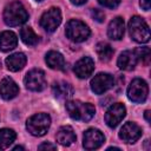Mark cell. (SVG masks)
<instances>
[{
  "label": "cell",
  "instance_id": "18",
  "mask_svg": "<svg viewBox=\"0 0 151 151\" xmlns=\"http://www.w3.org/2000/svg\"><path fill=\"white\" fill-rule=\"evenodd\" d=\"M18 45V38L12 31H4L0 33V51L8 52L15 48Z\"/></svg>",
  "mask_w": 151,
  "mask_h": 151
},
{
  "label": "cell",
  "instance_id": "25",
  "mask_svg": "<svg viewBox=\"0 0 151 151\" xmlns=\"http://www.w3.org/2000/svg\"><path fill=\"white\" fill-rule=\"evenodd\" d=\"M134 53L138 58V60H142L145 65H149L150 63V58H151V51L149 47H138L134 50Z\"/></svg>",
  "mask_w": 151,
  "mask_h": 151
},
{
  "label": "cell",
  "instance_id": "26",
  "mask_svg": "<svg viewBox=\"0 0 151 151\" xmlns=\"http://www.w3.org/2000/svg\"><path fill=\"white\" fill-rule=\"evenodd\" d=\"M91 15H92V18H93L94 20H97L98 22H103L104 19H105L104 12L100 11V9H98V8H93L92 12H91Z\"/></svg>",
  "mask_w": 151,
  "mask_h": 151
},
{
  "label": "cell",
  "instance_id": "4",
  "mask_svg": "<svg viewBox=\"0 0 151 151\" xmlns=\"http://www.w3.org/2000/svg\"><path fill=\"white\" fill-rule=\"evenodd\" d=\"M51 125V117L47 113H35L32 117H29L26 122V129L27 131L37 137L44 136Z\"/></svg>",
  "mask_w": 151,
  "mask_h": 151
},
{
  "label": "cell",
  "instance_id": "33",
  "mask_svg": "<svg viewBox=\"0 0 151 151\" xmlns=\"http://www.w3.org/2000/svg\"><path fill=\"white\" fill-rule=\"evenodd\" d=\"M37 1H41V0H37Z\"/></svg>",
  "mask_w": 151,
  "mask_h": 151
},
{
  "label": "cell",
  "instance_id": "16",
  "mask_svg": "<svg viewBox=\"0 0 151 151\" xmlns=\"http://www.w3.org/2000/svg\"><path fill=\"white\" fill-rule=\"evenodd\" d=\"M125 31V25H124V19L120 17L114 18L107 27V35L112 40H119L123 38Z\"/></svg>",
  "mask_w": 151,
  "mask_h": 151
},
{
  "label": "cell",
  "instance_id": "7",
  "mask_svg": "<svg viewBox=\"0 0 151 151\" xmlns=\"http://www.w3.org/2000/svg\"><path fill=\"white\" fill-rule=\"evenodd\" d=\"M24 83H25V86L31 91H34V92L42 91L46 87V78H45L44 71L38 68L31 70L25 76Z\"/></svg>",
  "mask_w": 151,
  "mask_h": 151
},
{
  "label": "cell",
  "instance_id": "30",
  "mask_svg": "<svg viewBox=\"0 0 151 151\" xmlns=\"http://www.w3.org/2000/svg\"><path fill=\"white\" fill-rule=\"evenodd\" d=\"M87 0H71V2L73 4V5H77V6H79V5H83V4H85Z\"/></svg>",
  "mask_w": 151,
  "mask_h": 151
},
{
  "label": "cell",
  "instance_id": "17",
  "mask_svg": "<svg viewBox=\"0 0 151 151\" xmlns=\"http://www.w3.org/2000/svg\"><path fill=\"white\" fill-rule=\"evenodd\" d=\"M55 138H57V142L64 146H68L71 145L73 142H76V133L73 131V129L70 126V125H65V126H61L57 134H55Z\"/></svg>",
  "mask_w": 151,
  "mask_h": 151
},
{
  "label": "cell",
  "instance_id": "9",
  "mask_svg": "<svg viewBox=\"0 0 151 151\" xmlns=\"http://www.w3.org/2000/svg\"><path fill=\"white\" fill-rule=\"evenodd\" d=\"M91 90L96 94H103L114 85V78L110 73H98L91 80Z\"/></svg>",
  "mask_w": 151,
  "mask_h": 151
},
{
  "label": "cell",
  "instance_id": "6",
  "mask_svg": "<svg viewBox=\"0 0 151 151\" xmlns=\"http://www.w3.org/2000/svg\"><path fill=\"white\" fill-rule=\"evenodd\" d=\"M149 94V87L145 80L136 78L127 87V97L134 103H144Z\"/></svg>",
  "mask_w": 151,
  "mask_h": 151
},
{
  "label": "cell",
  "instance_id": "15",
  "mask_svg": "<svg viewBox=\"0 0 151 151\" xmlns=\"http://www.w3.org/2000/svg\"><path fill=\"white\" fill-rule=\"evenodd\" d=\"M138 63V58L134 53V51H124L119 54L117 65L120 70L124 71H132Z\"/></svg>",
  "mask_w": 151,
  "mask_h": 151
},
{
  "label": "cell",
  "instance_id": "24",
  "mask_svg": "<svg viewBox=\"0 0 151 151\" xmlns=\"http://www.w3.org/2000/svg\"><path fill=\"white\" fill-rule=\"evenodd\" d=\"M96 52L101 61H109L113 55V48L106 42H99L96 46Z\"/></svg>",
  "mask_w": 151,
  "mask_h": 151
},
{
  "label": "cell",
  "instance_id": "8",
  "mask_svg": "<svg viewBox=\"0 0 151 151\" xmlns=\"http://www.w3.org/2000/svg\"><path fill=\"white\" fill-rule=\"evenodd\" d=\"M60 22H61V13L60 9L57 7H51L40 18V26L47 32L55 31L57 27L60 25Z\"/></svg>",
  "mask_w": 151,
  "mask_h": 151
},
{
  "label": "cell",
  "instance_id": "22",
  "mask_svg": "<svg viewBox=\"0 0 151 151\" xmlns=\"http://www.w3.org/2000/svg\"><path fill=\"white\" fill-rule=\"evenodd\" d=\"M17 134L12 129H1L0 130V149L5 150L9 147L15 140Z\"/></svg>",
  "mask_w": 151,
  "mask_h": 151
},
{
  "label": "cell",
  "instance_id": "11",
  "mask_svg": "<svg viewBox=\"0 0 151 151\" xmlns=\"http://www.w3.org/2000/svg\"><path fill=\"white\" fill-rule=\"evenodd\" d=\"M126 109L123 104L116 103L109 107V110L105 113V123L110 127H116L125 117Z\"/></svg>",
  "mask_w": 151,
  "mask_h": 151
},
{
  "label": "cell",
  "instance_id": "27",
  "mask_svg": "<svg viewBox=\"0 0 151 151\" xmlns=\"http://www.w3.org/2000/svg\"><path fill=\"white\" fill-rule=\"evenodd\" d=\"M98 2L107 8H114L120 4V0H98Z\"/></svg>",
  "mask_w": 151,
  "mask_h": 151
},
{
  "label": "cell",
  "instance_id": "3",
  "mask_svg": "<svg viewBox=\"0 0 151 151\" xmlns=\"http://www.w3.org/2000/svg\"><path fill=\"white\" fill-rule=\"evenodd\" d=\"M129 32L130 37L140 44H145L150 40V28L145 20L138 15H134L129 21Z\"/></svg>",
  "mask_w": 151,
  "mask_h": 151
},
{
  "label": "cell",
  "instance_id": "23",
  "mask_svg": "<svg viewBox=\"0 0 151 151\" xmlns=\"http://www.w3.org/2000/svg\"><path fill=\"white\" fill-rule=\"evenodd\" d=\"M20 38H21V40H22L26 45H28V46H34V45H37V44H38V40H39L38 35H37V34L34 33V31H33L31 27H28V26L21 28V31H20Z\"/></svg>",
  "mask_w": 151,
  "mask_h": 151
},
{
  "label": "cell",
  "instance_id": "32",
  "mask_svg": "<svg viewBox=\"0 0 151 151\" xmlns=\"http://www.w3.org/2000/svg\"><path fill=\"white\" fill-rule=\"evenodd\" d=\"M13 150H24V147L22 146H15Z\"/></svg>",
  "mask_w": 151,
  "mask_h": 151
},
{
  "label": "cell",
  "instance_id": "1",
  "mask_svg": "<svg viewBox=\"0 0 151 151\" xmlns=\"http://www.w3.org/2000/svg\"><path fill=\"white\" fill-rule=\"evenodd\" d=\"M66 111L70 117L74 120L88 122L93 118L96 109L90 103H81L79 100H68L66 101Z\"/></svg>",
  "mask_w": 151,
  "mask_h": 151
},
{
  "label": "cell",
  "instance_id": "12",
  "mask_svg": "<svg viewBox=\"0 0 151 151\" xmlns=\"http://www.w3.org/2000/svg\"><path fill=\"white\" fill-rule=\"evenodd\" d=\"M140 136H142V129L136 123L132 122L125 123L119 132V138L129 144L137 142L140 138Z\"/></svg>",
  "mask_w": 151,
  "mask_h": 151
},
{
  "label": "cell",
  "instance_id": "2",
  "mask_svg": "<svg viewBox=\"0 0 151 151\" xmlns=\"http://www.w3.org/2000/svg\"><path fill=\"white\" fill-rule=\"evenodd\" d=\"M28 13L19 1H13L5 7L4 21L8 26H19L27 21Z\"/></svg>",
  "mask_w": 151,
  "mask_h": 151
},
{
  "label": "cell",
  "instance_id": "5",
  "mask_svg": "<svg viewBox=\"0 0 151 151\" xmlns=\"http://www.w3.org/2000/svg\"><path fill=\"white\" fill-rule=\"evenodd\" d=\"M65 33L66 37L74 41V42H83L90 37V28L88 26L77 19H71L65 27Z\"/></svg>",
  "mask_w": 151,
  "mask_h": 151
},
{
  "label": "cell",
  "instance_id": "10",
  "mask_svg": "<svg viewBox=\"0 0 151 151\" xmlns=\"http://www.w3.org/2000/svg\"><path fill=\"white\" fill-rule=\"evenodd\" d=\"M105 142V137L98 129H88L84 132L83 146L86 150H96L100 147Z\"/></svg>",
  "mask_w": 151,
  "mask_h": 151
},
{
  "label": "cell",
  "instance_id": "31",
  "mask_svg": "<svg viewBox=\"0 0 151 151\" xmlns=\"http://www.w3.org/2000/svg\"><path fill=\"white\" fill-rule=\"evenodd\" d=\"M144 116H145V119H146V122H150V120H151V119H150V111H149V110H146V111H145Z\"/></svg>",
  "mask_w": 151,
  "mask_h": 151
},
{
  "label": "cell",
  "instance_id": "13",
  "mask_svg": "<svg viewBox=\"0 0 151 151\" xmlns=\"http://www.w3.org/2000/svg\"><path fill=\"white\" fill-rule=\"evenodd\" d=\"M94 71V61L90 57H83L74 65V73L80 79L88 78Z\"/></svg>",
  "mask_w": 151,
  "mask_h": 151
},
{
  "label": "cell",
  "instance_id": "14",
  "mask_svg": "<svg viewBox=\"0 0 151 151\" xmlns=\"http://www.w3.org/2000/svg\"><path fill=\"white\" fill-rule=\"evenodd\" d=\"M18 93H19V87L12 78L6 77L0 81V96L5 100L13 99L14 97L18 96Z\"/></svg>",
  "mask_w": 151,
  "mask_h": 151
},
{
  "label": "cell",
  "instance_id": "29",
  "mask_svg": "<svg viewBox=\"0 0 151 151\" xmlns=\"http://www.w3.org/2000/svg\"><path fill=\"white\" fill-rule=\"evenodd\" d=\"M140 6L143 9L149 11L151 7V0H140Z\"/></svg>",
  "mask_w": 151,
  "mask_h": 151
},
{
  "label": "cell",
  "instance_id": "28",
  "mask_svg": "<svg viewBox=\"0 0 151 151\" xmlns=\"http://www.w3.org/2000/svg\"><path fill=\"white\" fill-rule=\"evenodd\" d=\"M38 149H39V150H57V145L51 144V143H48V142H45V143L40 144V145L38 146Z\"/></svg>",
  "mask_w": 151,
  "mask_h": 151
},
{
  "label": "cell",
  "instance_id": "20",
  "mask_svg": "<svg viewBox=\"0 0 151 151\" xmlns=\"http://www.w3.org/2000/svg\"><path fill=\"white\" fill-rule=\"evenodd\" d=\"M52 91L53 94L59 98V99H68L73 96V87L65 81H59V83H54L52 86Z\"/></svg>",
  "mask_w": 151,
  "mask_h": 151
},
{
  "label": "cell",
  "instance_id": "19",
  "mask_svg": "<svg viewBox=\"0 0 151 151\" xmlns=\"http://www.w3.org/2000/svg\"><path fill=\"white\" fill-rule=\"evenodd\" d=\"M26 61H27L26 55L21 52H17L6 58V66L9 71L17 72V71H20L26 65Z\"/></svg>",
  "mask_w": 151,
  "mask_h": 151
},
{
  "label": "cell",
  "instance_id": "21",
  "mask_svg": "<svg viewBox=\"0 0 151 151\" xmlns=\"http://www.w3.org/2000/svg\"><path fill=\"white\" fill-rule=\"evenodd\" d=\"M45 61L52 70H63L65 66V59L63 54L57 51H50L45 57Z\"/></svg>",
  "mask_w": 151,
  "mask_h": 151
}]
</instances>
